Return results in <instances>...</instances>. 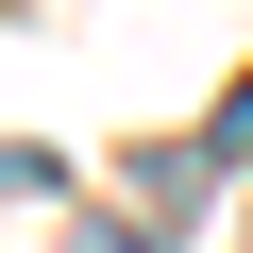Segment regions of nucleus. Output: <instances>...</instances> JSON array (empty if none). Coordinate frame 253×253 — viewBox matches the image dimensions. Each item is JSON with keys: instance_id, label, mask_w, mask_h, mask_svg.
I'll return each mask as SVG.
<instances>
[{"instance_id": "obj_1", "label": "nucleus", "mask_w": 253, "mask_h": 253, "mask_svg": "<svg viewBox=\"0 0 253 253\" xmlns=\"http://www.w3.org/2000/svg\"><path fill=\"white\" fill-rule=\"evenodd\" d=\"M84 253H152V236H118V219H101V236H84Z\"/></svg>"}]
</instances>
